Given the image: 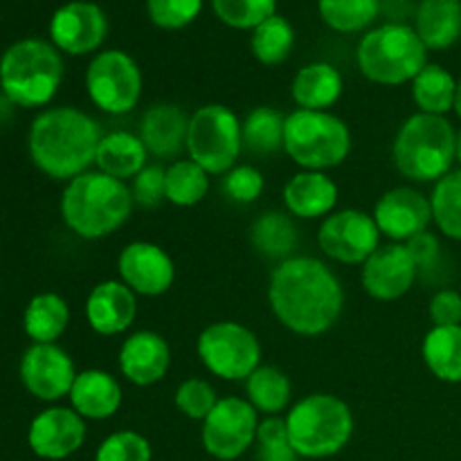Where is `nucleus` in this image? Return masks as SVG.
I'll list each match as a JSON object with an SVG mask.
<instances>
[{
	"mask_svg": "<svg viewBox=\"0 0 461 461\" xmlns=\"http://www.w3.org/2000/svg\"><path fill=\"white\" fill-rule=\"evenodd\" d=\"M268 302L275 318L297 336L327 333L345 309V288L338 275L315 257L279 261L270 275Z\"/></svg>",
	"mask_w": 461,
	"mask_h": 461,
	"instance_id": "nucleus-1",
	"label": "nucleus"
},
{
	"mask_svg": "<svg viewBox=\"0 0 461 461\" xmlns=\"http://www.w3.org/2000/svg\"><path fill=\"white\" fill-rule=\"evenodd\" d=\"M102 138V126L88 113L57 106L32 122L27 149L36 169L54 180H72L95 165Z\"/></svg>",
	"mask_w": 461,
	"mask_h": 461,
	"instance_id": "nucleus-2",
	"label": "nucleus"
},
{
	"mask_svg": "<svg viewBox=\"0 0 461 461\" xmlns=\"http://www.w3.org/2000/svg\"><path fill=\"white\" fill-rule=\"evenodd\" d=\"M133 207L129 185L99 169L68 180L61 196L63 223L86 241L117 232L131 219Z\"/></svg>",
	"mask_w": 461,
	"mask_h": 461,
	"instance_id": "nucleus-3",
	"label": "nucleus"
},
{
	"mask_svg": "<svg viewBox=\"0 0 461 461\" xmlns=\"http://www.w3.org/2000/svg\"><path fill=\"white\" fill-rule=\"evenodd\" d=\"M394 165L414 183H437L457 160V131L441 115L408 117L394 138Z\"/></svg>",
	"mask_w": 461,
	"mask_h": 461,
	"instance_id": "nucleus-4",
	"label": "nucleus"
},
{
	"mask_svg": "<svg viewBox=\"0 0 461 461\" xmlns=\"http://www.w3.org/2000/svg\"><path fill=\"white\" fill-rule=\"evenodd\" d=\"M61 81L63 59L48 41H18L0 59V88L16 106H45L59 93Z\"/></svg>",
	"mask_w": 461,
	"mask_h": 461,
	"instance_id": "nucleus-5",
	"label": "nucleus"
},
{
	"mask_svg": "<svg viewBox=\"0 0 461 461\" xmlns=\"http://www.w3.org/2000/svg\"><path fill=\"white\" fill-rule=\"evenodd\" d=\"M286 430L300 457H333L354 435V414L338 396L315 392L293 405L286 414Z\"/></svg>",
	"mask_w": 461,
	"mask_h": 461,
	"instance_id": "nucleus-6",
	"label": "nucleus"
},
{
	"mask_svg": "<svg viewBox=\"0 0 461 461\" xmlns=\"http://www.w3.org/2000/svg\"><path fill=\"white\" fill-rule=\"evenodd\" d=\"M360 72L381 86H403L428 66V48L414 27L385 23L360 39L356 52Z\"/></svg>",
	"mask_w": 461,
	"mask_h": 461,
	"instance_id": "nucleus-7",
	"label": "nucleus"
},
{
	"mask_svg": "<svg viewBox=\"0 0 461 461\" xmlns=\"http://www.w3.org/2000/svg\"><path fill=\"white\" fill-rule=\"evenodd\" d=\"M284 151L304 171L342 165L351 151V131L329 111H293L284 126Z\"/></svg>",
	"mask_w": 461,
	"mask_h": 461,
	"instance_id": "nucleus-8",
	"label": "nucleus"
},
{
	"mask_svg": "<svg viewBox=\"0 0 461 461\" xmlns=\"http://www.w3.org/2000/svg\"><path fill=\"white\" fill-rule=\"evenodd\" d=\"M243 149L241 120L223 104H205L189 117L187 153L210 176H225L237 167Z\"/></svg>",
	"mask_w": 461,
	"mask_h": 461,
	"instance_id": "nucleus-9",
	"label": "nucleus"
},
{
	"mask_svg": "<svg viewBox=\"0 0 461 461\" xmlns=\"http://www.w3.org/2000/svg\"><path fill=\"white\" fill-rule=\"evenodd\" d=\"M196 354L207 372L223 381H248L261 363L259 338L246 324L232 320L203 329Z\"/></svg>",
	"mask_w": 461,
	"mask_h": 461,
	"instance_id": "nucleus-10",
	"label": "nucleus"
},
{
	"mask_svg": "<svg viewBox=\"0 0 461 461\" xmlns=\"http://www.w3.org/2000/svg\"><path fill=\"white\" fill-rule=\"evenodd\" d=\"M142 70L131 54L106 50L93 57L86 70V93L99 111L108 115H124L142 97Z\"/></svg>",
	"mask_w": 461,
	"mask_h": 461,
	"instance_id": "nucleus-11",
	"label": "nucleus"
},
{
	"mask_svg": "<svg viewBox=\"0 0 461 461\" xmlns=\"http://www.w3.org/2000/svg\"><path fill=\"white\" fill-rule=\"evenodd\" d=\"M259 412L248 399L225 396L219 399L207 419L203 421V448L219 461H234L241 457L257 441Z\"/></svg>",
	"mask_w": 461,
	"mask_h": 461,
	"instance_id": "nucleus-12",
	"label": "nucleus"
},
{
	"mask_svg": "<svg viewBox=\"0 0 461 461\" xmlns=\"http://www.w3.org/2000/svg\"><path fill=\"white\" fill-rule=\"evenodd\" d=\"M381 230L363 210H340L329 214L318 230V243L338 264H365L381 248Z\"/></svg>",
	"mask_w": 461,
	"mask_h": 461,
	"instance_id": "nucleus-13",
	"label": "nucleus"
},
{
	"mask_svg": "<svg viewBox=\"0 0 461 461\" xmlns=\"http://www.w3.org/2000/svg\"><path fill=\"white\" fill-rule=\"evenodd\" d=\"M108 36V18L99 5L72 0L61 5L50 21L52 45L70 57H84L102 48Z\"/></svg>",
	"mask_w": 461,
	"mask_h": 461,
	"instance_id": "nucleus-14",
	"label": "nucleus"
},
{
	"mask_svg": "<svg viewBox=\"0 0 461 461\" xmlns=\"http://www.w3.org/2000/svg\"><path fill=\"white\" fill-rule=\"evenodd\" d=\"M75 378V363L68 356V351H63L54 342H50V345L34 342L23 354L21 381L34 399L54 403V401H61L63 396H70Z\"/></svg>",
	"mask_w": 461,
	"mask_h": 461,
	"instance_id": "nucleus-15",
	"label": "nucleus"
},
{
	"mask_svg": "<svg viewBox=\"0 0 461 461\" xmlns=\"http://www.w3.org/2000/svg\"><path fill=\"white\" fill-rule=\"evenodd\" d=\"M120 282L126 284L135 295H165L176 279V264L165 248L151 241H133L117 257Z\"/></svg>",
	"mask_w": 461,
	"mask_h": 461,
	"instance_id": "nucleus-16",
	"label": "nucleus"
},
{
	"mask_svg": "<svg viewBox=\"0 0 461 461\" xmlns=\"http://www.w3.org/2000/svg\"><path fill=\"white\" fill-rule=\"evenodd\" d=\"M374 221L383 237L392 243H408L417 234L426 232L432 221L430 198L419 189L394 187L378 198Z\"/></svg>",
	"mask_w": 461,
	"mask_h": 461,
	"instance_id": "nucleus-17",
	"label": "nucleus"
},
{
	"mask_svg": "<svg viewBox=\"0 0 461 461\" xmlns=\"http://www.w3.org/2000/svg\"><path fill=\"white\" fill-rule=\"evenodd\" d=\"M419 268L405 243L381 246L363 264V288L378 302H394L414 286Z\"/></svg>",
	"mask_w": 461,
	"mask_h": 461,
	"instance_id": "nucleus-18",
	"label": "nucleus"
},
{
	"mask_svg": "<svg viewBox=\"0 0 461 461\" xmlns=\"http://www.w3.org/2000/svg\"><path fill=\"white\" fill-rule=\"evenodd\" d=\"M27 441L39 457L66 459L84 446L86 419L72 408H48L30 423Z\"/></svg>",
	"mask_w": 461,
	"mask_h": 461,
	"instance_id": "nucleus-19",
	"label": "nucleus"
},
{
	"mask_svg": "<svg viewBox=\"0 0 461 461\" xmlns=\"http://www.w3.org/2000/svg\"><path fill=\"white\" fill-rule=\"evenodd\" d=\"M117 363L126 381L138 387H149L160 383L169 372L171 349L160 333L138 331L122 342Z\"/></svg>",
	"mask_w": 461,
	"mask_h": 461,
	"instance_id": "nucleus-20",
	"label": "nucleus"
},
{
	"mask_svg": "<svg viewBox=\"0 0 461 461\" xmlns=\"http://www.w3.org/2000/svg\"><path fill=\"white\" fill-rule=\"evenodd\" d=\"M138 315V297L126 284L108 279L97 284L86 300V320L99 336H120Z\"/></svg>",
	"mask_w": 461,
	"mask_h": 461,
	"instance_id": "nucleus-21",
	"label": "nucleus"
},
{
	"mask_svg": "<svg viewBox=\"0 0 461 461\" xmlns=\"http://www.w3.org/2000/svg\"><path fill=\"white\" fill-rule=\"evenodd\" d=\"M189 117L174 104H156L147 108L140 122V140L151 156L171 160L187 149Z\"/></svg>",
	"mask_w": 461,
	"mask_h": 461,
	"instance_id": "nucleus-22",
	"label": "nucleus"
},
{
	"mask_svg": "<svg viewBox=\"0 0 461 461\" xmlns=\"http://www.w3.org/2000/svg\"><path fill=\"white\" fill-rule=\"evenodd\" d=\"M338 185L327 171H304L293 176L284 187L286 210L297 219H327L338 205Z\"/></svg>",
	"mask_w": 461,
	"mask_h": 461,
	"instance_id": "nucleus-23",
	"label": "nucleus"
},
{
	"mask_svg": "<svg viewBox=\"0 0 461 461\" xmlns=\"http://www.w3.org/2000/svg\"><path fill=\"white\" fill-rule=\"evenodd\" d=\"M122 385L113 374L102 369H86L75 378L70 390V403L77 414L90 421L111 419L122 408Z\"/></svg>",
	"mask_w": 461,
	"mask_h": 461,
	"instance_id": "nucleus-24",
	"label": "nucleus"
},
{
	"mask_svg": "<svg viewBox=\"0 0 461 461\" xmlns=\"http://www.w3.org/2000/svg\"><path fill=\"white\" fill-rule=\"evenodd\" d=\"M414 32L428 50L453 48L461 36V0H421L414 12Z\"/></svg>",
	"mask_w": 461,
	"mask_h": 461,
	"instance_id": "nucleus-25",
	"label": "nucleus"
},
{
	"mask_svg": "<svg viewBox=\"0 0 461 461\" xmlns=\"http://www.w3.org/2000/svg\"><path fill=\"white\" fill-rule=\"evenodd\" d=\"M342 75L331 63L315 61L300 68L291 93L302 111H329L342 97Z\"/></svg>",
	"mask_w": 461,
	"mask_h": 461,
	"instance_id": "nucleus-26",
	"label": "nucleus"
},
{
	"mask_svg": "<svg viewBox=\"0 0 461 461\" xmlns=\"http://www.w3.org/2000/svg\"><path fill=\"white\" fill-rule=\"evenodd\" d=\"M147 158L149 151L140 135L129 133V131H111V133H104L99 142L95 165L113 178L126 180L135 178L147 167Z\"/></svg>",
	"mask_w": 461,
	"mask_h": 461,
	"instance_id": "nucleus-27",
	"label": "nucleus"
},
{
	"mask_svg": "<svg viewBox=\"0 0 461 461\" xmlns=\"http://www.w3.org/2000/svg\"><path fill=\"white\" fill-rule=\"evenodd\" d=\"M68 324H70V306L57 293H41L32 297L23 318L25 333L39 345H50L61 338Z\"/></svg>",
	"mask_w": 461,
	"mask_h": 461,
	"instance_id": "nucleus-28",
	"label": "nucleus"
},
{
	"mask_svg": "<svg viewBox=\"0 0 461 461\" xmlns=\"http://www.w3.org/2000/svg\"><path fill=\"white\" fill-rule=\"evenodd\" d=\"M421 356L432 376L444 383H461V324L432 327L423 338Z\"/></svg>",
	"mask_w": 461,
	"mask_h": 461,
	"instance_id": "nucleus-29",
	"label": "nucleus"
},
{
	"mask_svg": "<svg viewBox=\"0 0 461 461\" xmlns=\"http://www.w3.org/2000/svg\"><path fill=\"white\" fill-rule=\"evenodd\" d=\"M250 241L266 259L286 261L297 248V228L291 216L282 212H266L252 223Z\"/></svg>",
	"mask_w": 461,
	"mask_h": 461,
	"instance_id": "nucleus-30",
	"label": "nucleus"
},
{
	"mask_svg": "<svg viewBox=\"0 0 461 461\" xmlns=\"http://www.w3.org/2000/svg\"><path fill=\"white\" fill-rule=\"evenodd\" d=\"M457 81L446 68L437 63H428L412 81V99L419 106V113L426 115H441L455 108Z\"/></svg>",
	"mask_w": 461,
	"mask_h": 461,
	"instance_id": "nucleus-31",
	"label": "nucleus"
},
{
	"mask_svg": "<svg viewBox=\"0 0 461 461\" xmlns=\"http://www.w3.org/2000/svg\"><path fill=\"white\" fill-rule=\"evenodd\" d=\"M246 392L248 401H250L257 412L277 417L291 403L293 385L279 367H273V365L261 367L259 365L246 381Z\"/></svg>",
	"mask_w": 461,
	"mask_h": 461,
	"instance_id": "nucleus-32",
	"label": "nucleus"
},
{
	"mask_svg": "<svg viewBox=\"0 0 461 461\" xmlns=\"http://www.w3.org/2000/svg\"><path fill=\"white\" fill-rule=\"evenodd\" d=\"M284 126L286 117L273 106L252 108L241 122L243 147L257 156H268V153L284 149Z\"/></svg>",
	"mask_w": 461,
	"mask_h": 461,
	"instance_id": "nucleus-33",
	"label": "nucleus"
},
{
	"mask_svg": "<svg viewBox=\"0 0 461 461\" xmlns=\"http://www.w3.org/2000/svg\"><path fill=\"white\" fill-rule=\"evenodd\" d=\"M210 192V174L194 160H176L165 171V194L171 205L194 207Z\"/></svg>",
	"mask_w": 461,
	"mask_h": 461,
	"instance_id": "nucleus-34",
	"label": "nucleus"
},
{
	"mask_svg": "<svg viewBox=\"0 0 461 461\" xmlns=\"http://www.w3.org/2000/svg\"><path fill=\"white\" fill-rule=\"evenodd\" d=\"M293 45H295V30L279 14L252 30L250 50L257 61L264 66H279L286 61L293 52Z\"/></svg>",
	"mask_w": 461,
	"mask_h": 461,
	"instance_id": "nucleus-35",
	"label": "nucleus"
},
{
	"mask_svg": "<svg viewBox=\"0 0 461 461\" xmlns=\"http://www.w3.org/2000/svg\"><path fill=\"white\" fill-rule=\"evenodd\" d=\"M322 21L340 34L363 32L381 14V0H318Z\"/></svg>",
	"mask_w": 461,
	"mask_h": 461,
	"instance_id": "nucleus-36",
	"label": "nucleus"
},
{
	"mask_svg": "<svg viewBox=\"0 0 461 461\" xmlns=\"http://www.w3.org/2000/svg\"><path fill=\"white\" fill-rule=\"evenodd\" d=\"M432 221L439 232L448 239L461 241V169L450 171L437 180L430 196Z\"/></svg>",
	"mask_w": 461,
	"mask_h": 461,
	"instance_id": "nucleus-37",
	"label": "nucleus"
},
{
	"mask_svg": "<svg viewBox=\"0 0 461 461\" xmlns=\"http://www.w3.org/2000/svg\"><path fill=\"white\" fill-rule=\"evenodd\" d=\"M212 7L232 30H255L277 14V0H212Z\"/></svg>",
	"mask_w": 461,
	"mask_h": 461,
	"instance_id": "nucleus-38",
	"label": "nucleus"
},
{
	"mask_svg": "<svg viewBox=\"0 0 461 461\" xmlns=\"http://www.w3.org/2000/svg\"><path fill=\"white\" fill-rule=\"evenodd\" d=\"M300 455L288 439L286 419L268 417L257 428V461H297Z\"/></svg>",
	"mask_w": 461,
	"mask_h": 461,
	"instance_id": "nucleus-39",
	"label": "nucleus"
},
{
	"mask_svg": "<svg viewBox=\"0 0 461 461\" xmlns=\"http://www.w3.org/2000/svg\"><path fill=\"white\" fill-rule=\"evenodd\" d=\"M174 403L192 421H205L207 414L219 403V396L214 387L203 378H187L176 390Z\"/></svg>",
	"mask_w": 461,
	"mask_h": 461,
	"instance_id": "nucleus-40",
	"label": "nucleus"
},
{
	"mask_svg": "<svg viewBox=\"0 0 461 461\" xmlns=\"http://www.w3.org/2000/svg\"><path fill=\"white\" fill-rule=\"evenodd\" d=\"M95 461H151V444L135 430H120L99 444Z\"/></svg>",
	"mask_w": 461,
	"mask_h": 461,
	"instance_id": "nucleus-41",
	"label": "nucleus"
},
{
	"mask_svg": "<svg viewBox=\"0 0 461 461\" xmlns=\"http://www.w3.org/2000/svg\"><path fill=\"white\" fill-rule=\"evenodd\" d=\"M203 0H147L149 18L160 30H183L198 18Z\"/></svg>",
	"mask_w": 461,
	"mask_h": 461,
	"instance_id": "nucleus-42",
	"label": "nucleus"
},
{
	"mask_svg": "<svg viewBox=\"0 0 461 461\" xmlns=\"http://www.w3.org/2000/svg\"><path fill=\"white\" fill-rule=\"evenodd\" d=\"M266 180L259 169L250 165H237L223 176V192L225 196L232 198L234 203L250 205L264 194Z\"/></svg>",
	"mask_w": 461,
	"mask_h": 461,
	"instance_id": "nucleus-43",
	"label": "nucleus"
},
{
	"mask_svg": "<svg viewBox=\"0 0 461 461\" xmlns=\"http://www.w3.org/2000/svg\"><path fill=\"white\" fill-rule=\"evenodd\" d=\"M165 171L160 165H147L138 176L133 178L131 185V194H133V201L138 207L144 210H153V207L160 205L162 201H167L165 194Z\"/></svg>",
	"mask_w": 461,
	"mask_h": 461,
	"instance_id": "nucleus-44",
	"label": "nucleus"
},
{
	"mask_svg": "<svg viewBox=\"0 0 461 461\" xmlns=\"http://www.w3.org/2000/svg\"><path fill=\"white\" fill-rule=\"evenodd\" d=\"M430 318L435 327H459L461 295L453 288H444L430 302Z\"/></svg>",
	"mask_w": 461,
	"mask_h": 461,
	"instance_id": "nucleus-45",
	"label": "nucleus"
},
{
	"mask_svg": "<svg viewBox=\"0 0 461 461\" xmlns=\"http://www.w3.org/2000/svg\"><path fill=\"white\" fill-rule=\"evenodd\" d=\"M405 248L410 250V255H412L414 264H417L419 270L435 268L437 261H439V250H441L439 241H437L435 234H430L428 230L410 239V241L405 243Z\"/></svg>",
	"mask_w": 461,
	"mask_h": 461,
	"instance_id": "nucleus-46",
	"label": "nucleus"
},
{
	"mask_svg": "<svg viewBox=\"0 0 461 461\" xmlns=\"http://www.w3.org/2000/svg\"><path fill=\"white\" fill-rule=\"evenodd\" d=\"M455 113H457V117L461 120V79L457 81V95H455Z\"/></svg>",
	"mask_w": 461,
	"mask_h": 461,
	"instance_id": "nucleus-47",
	"label": "nucleus"
},
{
	"mask_svg": "<svg viewBox=\"0 0 461 461\" xmlns=\"http://www.w3.org/2000/svg\"><path fill=\"white\" fill-rule=\"evenodd\" d=\"M457 160H459V165H461V129L457 131Z\"/></svg>",
	"mask_w": 461,
	"mask_h": 461,
	"instance_id": "nucleus-48",
	"label": "nucleus"
}]
</instances>
